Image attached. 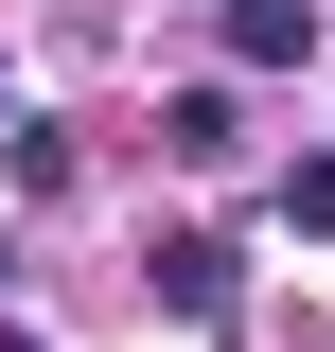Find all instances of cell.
Instances as JSON below:
<instances>
[{"instance_id":"6da1fadb","label":"cell","mask_w":335,"mask_h":352,"mask_svg":"<svg viewBox=\"0 0 335 352\" xmlns=\"http://www.w3.org/2000/svg\"><path fill=\"white\" fill-rule=\"evenodd\" d=\"M159 300L194 317V335H230V317H247V264H230V229H176V247H159Z\"/></svg>"},{"instance_id":"5b68a950","label":"cell","mask_w":335,"mask_h":352,"mask_svg":"<svg viewBox=\"0 0 335 352\" xmlns=\"http://www.w3.org/2000/svg\"><path fill=\"white\" fill-rule=\"evenodd\" d=\"M0 352H36V335H18V317H0Z\"/></svg>"},{"instance_id":"277c9868","label":"cell","mask_w":335,"mask_h":352,"mask_svg":"<svg viewBox=\"0 0 335 352\" xmlns=\"http://www.w3.org/2000/svg\"><path fill=\"white\" fill-rule=\"evenodd\" d=\"M283 229H318V247H335V159H300V176H283Z\"/></svg>"},{"instance_id":"3957f363","label":"cell","mask_w":335,"mask_h":352,"mask_svg":"<svg viewBox=\"0 0 335 352\" xmlns=\"http://www.w3.org/2000/svg\"><path fill=\"white\" fill-rule=\"evenodd\" d=\"M159 141H176V159H230L247 124H230V88H176V106H159Z\"/></svg>"},{"instance_id":"7a4b0ae2","label":"cell","mask_w":335,"mask_h":352,"mask_svg":"<svg viewBox=\"0 0 335 352\" xmlns=\"http://www.w3.org/2000/svg\"><path fill=\"white\" fill-rule=\"evenodd\" d=\"M212 36H230V71H300L318 53V0H230Z\"/></svg>"}]
</instances>
